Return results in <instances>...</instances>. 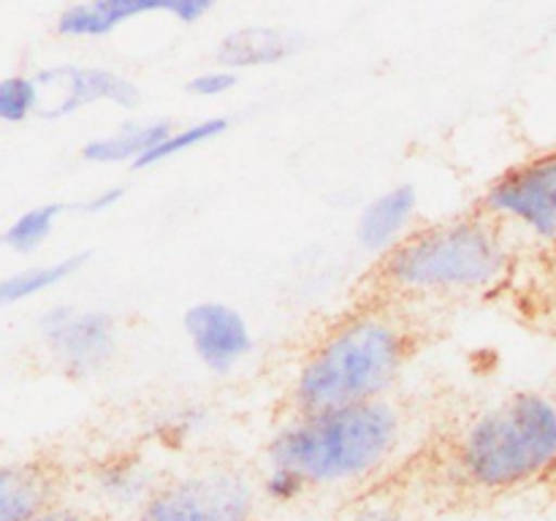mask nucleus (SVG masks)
Here are the masks:
<instances>
[{
	"mask_svg": "<svg viewBox=\"0 0 556 521\" xmlns=\"http://www.w3.org/2000/svg\"><path fill=\"white\" fill-rule=\"evenodd\" d=\"M516 266V239L486 212L418 223L375 260L372 282L386 302H456L497 293Z\"/></svg>",
	"mask_w": 556,
	"mask_h": 521,
	"instance_id": "f257e3e1",
	"label": "nucleus"
},
{
	"mask_svg": "<svg viewBox=\"0 0 556 521\" xmlns=\"http://www.w3.org/2000/svg\"><path fill=\"white\" fill-rule=\"evenodd\" d=\"M416 353V331L389 302L358 304L326 326L293 367L288 405L318 412L389 399Z\"/></svg>",
	"mask_w": 556,
	"mask_h": 521,
	"instance_id": "f03ea898",
	"label": "nucleus"
},
{
	"mask_svg": "<svg viewBox=\"0 0 556 521\" xmlns=\"http://www.w3.org/2000/svg\"><path fill=\"white\" fill-rule=\"evenodd\" d=\"M405 418L391 399L293 412L266 445L269 465L302 472L309 486H348L383 470L400 450Z\"/></svg>",
	"mask_w": 556,
	"mask_h": 521,
	"instance_id": "7ed1b4c3",
	"label": "nucleus"
},
{
	"mask_svg": "<svg viewBox=\"0 0 556 521\" xmlns=\"http://www.w3.org/2000/svg\"><path fill=\"white\" fill-rule=\"evenodd\" d=\"M454 470L476 492L503 494L546 481L556 472V396L514 391L478 410L459 429Z\"/></svg>",
	"mask_w": 556,
	"mask_h": 521,
	"instance_id": "20e7f679",
	"label": "nucleus"
},
{
	"mask_svg": "<svg viewBox=\"0 0 556 521\" xmlns=\"http://www.w3.org/2000/svg\"><path fill=\"white\" fill-rule=\"evenodd\" d=\"M478 209L510 237L556 247V147L514 163L486 185Z\"/></svg>",
	"mask_w": 556,
	"mask_h": 521,
	"instance_id": "39448f33",
	"label": "nucleus"
},
{
	"mask_svg": "<svg viewBox=\"0 0 556 521\" xmlns=\"http://www.w3.org/2000/svg\"><path fill=\"white\" fill-rule=\"evenodd\" d=\"M255 488L233 467H206L155 486L136 521H253Z\"/></svg>",
	"mask_w": 556,
	"mask_h": 521,
	"instance_id": "423d86ee",
	"label": "nucleus"
},
{
	"mask_svg": "<svg viewBox=\"0 0 556 521\" xmlns=\"http://www.w3.org/2000/svg\"><path fill=\"white\" fill-rule=\"evenodd\" d=\"M38 342L54 367L74 380H90L112 367L119 323L109 309L52 304L38 315Z\"/></svg>",
	"mask_w": 556,
	"mask_h": 521,
	"instance_id": "0eeeda50",
	"label": "nucleus"
},
{
	"mask_svg": "<svg viewBox=\"0 0 556 521\" xmlns=\"http://www.w3.org/2000/svg\"><path fill=\"white\" fill-rule=\"evenodd\" d=\"M38 90H41V119H65L90 106L136 109L141 103V90L134 79L109 65L96 63H52L38 68Z\"/></svg>",
	"mask_w": 556,
	"mask_h": 521,
	"instance_id": "6e6552de",
	"label": "nucleus"
},
{
	"mask_svg": "<svg viewBox=\"0 0 556 521\" xmlns=\"http://www.w3.org/2000/svg\"><path fill=\"white\" fill-rule=\"evenodd\" d=\"M217 0H76L54 20V33L65 41H96L117 33L141 16H172L179 25H199Z\"/></svg>",
	"mask_w": 556,
	"mask_h": 521,
	"instance_id": "1a4fd4ad",
	"label": "nucleus"
},
{
	"mask_svg": "<svg viewBox=\"0 0 556 521\" xmlns=\"http://www.w3.org/2000/svg\"><path fill=\"white\" fill-rule=\"evenodd\" d=\"M182 331L193 356L212 374H231L255 351V334L242 309L220 298H204L185 309Z\"/></svg>",
	"mask_w": 556,
	"mask_h": 521,
	"instance_id": "9d476101",
	"label": "nucleus"
},
{
	"mask_svg": "<svg viewBox=\"0 0 556 521\" xmlns=\"http://www.w3.org/2000/svg\"><path fill=\"white\" fill-rule=\"evenodd\" d=\"M418 217H421V195L416 185H391L364 201L358 209L356 226H353L356 247L369 258H383L421 223Z\"/></svg>",
	"mask_w": 556,
	"mask_h": 521,
	"instance_id": "9b49d317",
	"label": "nucleus"
},
{
	"mask_svg": "<svg viewBox=\"0 0 556 521\" xmlns=\"http://www.w3.org/2000/svg\"><path fill=\"white\" fill-rule=\"evenodd\" d=\"M302 52V36L280 25H244L217 41L215 60L231 71L271 68Z\"/></svg>",
	"mask_w": 556,
	"mask_h": 521,
	"instance_id": "f8f14e48",
	"label": "nucleus"
},
{
	"mask_svg": "<svg viewBox=\"0 0 556 521\" xmlns=\"http://www.w3.org/2000/svg\"><path fill=\"white\" fill-rule=\"evenodd\" d=\"M174 128L168 119H125L109 134H98L81 144L79 157L90 166H139L141 157Z\"/></svg>",
	"mask_w": 556,
	"mask_h": 521,
	"instance_id": "ddd939ff",
	"label": "nucleus"
},
{
	"mask_svg": "<svg viewBox=\"0 0 556 521\" xmlns=\"http://www.w3.org/2000/svg\"><path fill=\"white\" fill-rule=\"evenodd\" d=\"M54 478L38 465L0 461V521H25L49 508Z\"/></svg>",
	"mask_w": 556,
	"mask_h": 521,
	"instance_id": "4468645a",
	"label": "nucleus"
},
{
	"mask_svg": "<svg viewBox=\"0 0 556 521\" xmlns=\"http://www.w3.org/2000/svg\"><path fill=\"white\" fill-rule=\"evenodd\" d=\"M87 264V253H71L58 260H47V264H33L25 269H16L11 275L0 277V309L16 307L22 302L43 296V293L54 291L71 277L79 275Z\"/></svg>",
	"mask_w": 556,
	"mask_h": 521,
	"instance_id": "2eb2a0df",
	"label": "nucleus"
},
{
	"mask_svg": "<svg viewBox=\"0 0 556 521\" xmlns=\"http://www.w3.org/2000/svg\"><path fill=\"white\" fill-rule=\"evenodd\" d=\"M228 119L220 117V114H212V117H201L193 119L188 125H174L150 152L139 161L136 171H147V168L163 166V163L174 161V157H182L188 152L199 150V147H206L210 141L220 139L223 134L228 130Z\"/></svg>",
	"mask_w": 556,
	"mask_h": 521,
	"instance_id": "dca6fc26",
	"label": "nucleus"
},
{
	"mask_svg": "<svg viewBox=\"0 0 556 521\" xmlns=\"http://www.w3.org/2000/svg\"><path fill=\"white\" fill-rule=\"evenodd\" d=\"M96 486L109 503L136 505V508L155 492L152 472L139 459H130V456L103 461L101 470L96 472Z\"/></svg>",
	"mask_w": 556,
	"mask_h": 521,
	"instance_id": "f3484780",
	"label": "nucleus"
},
{
	"mask_svg": "<svg viewBox=\"0 0 556 521\" xmlns=\"http://www.w3.org/2000/svg\"><path fill=\"white\" fill-rule=\"evenodd\" d=\"M65 206L47 201V204H36L30 209L20 212L9 226L0 233V244L16 255H33L49 242V237L58 228L60 217H63Z\"/></svg>",
	"mask_w": 556,
	"mask_h": 521,
	"instance_id": "a211bd4d",
	"label": "nucleus"
},
{
	"mask_svg": "<svg viewBox=\"0 0 556 521\" xmlns=\"http://www.w3.org/2000/svg\"><path fill=\"white\" fill-rule=\"evenodd\" d=\"M41 90L33 74H9L0 79V123L22 125L38 117Z\"/></svg>",
	"mask_w": 556,
	"mask_h": 521,
	"instance_id": "6ab92c4d",
	"label": "nucleus"
},
{
	"mask_svg": "<svg viewBox=\"0 0 556 521\" xmlns=\"http://www.w3.org/2000/svg\"><path fill=\"white\" fill-rule=\"evenodd\" d=\"M261 488H264V497L271 499V503H293V499L307 492L309 483L293 467L269 465V472H266Z\"/></svg>",
	"mask_w": 556,
	"mask_h": 521,
	"instance_id": "aec40b11",
	"label": "nucleus"
},
{
	"mask_svg": "<svg viewBox=\"0 0 556 521\" xmlns=\"http://www.w3.org/2000/svg\"><path fill=\"white\" fill-rule=\"evenodd\" d=\"M239 85V74L237 71L226 68V65H212V68L199 71L193 79L188 81V92L190 96L201 98V101H217V98L228 96L233 92V87Z\"/></svg>",
	"mask_w": 556,
	"mask_h": 521,
	"instance_id": "412c9836",
	"label": "nucleus"
},
{
	"mask_svg": "<svg viewBox=\"0 0 556 521\" xmlns=\"http://www.w3.org/2000/svg\"><path fill=\"white\" fill-rule=\"evenodd\" d=\"M125 195H128L125 185H106V188L96 190V193H90L87 199H81L79 204H76V209L85 212V215L90 217L106 215V212L117 209V206L123 204Z\"/></svg>",
	"mask_w": 556,
	"mask_h": 521,
	"instance_id": "4be33fe9",
	"label": "nucleus"
},
{
	"mask_svg": "<svg viewBox=\"0 0 556 521\" xmlns=\"http://www.w3.org/2000/svg\"><path fill=\"white\" fill-rule=\"evenodd\" d=\"M351 521H405V516H402V510L394 503H369L362 505L351 516Z\"/></svg>",
	"mask_w": 556,
	"mask_h": 521,
	"instance_id": "5701e85b",
	"label": "nucleus"
},
{
	"mask_svg": "<svg viewBox=\"0 0 556 521\" xmlns=\"http://www.w3.org/2000/svg\"><path fill=\"white\" fill-rule=\"evenodd\" d=\"M25 521H81V516L68 508H54V505H49V508L38 510L36 516H30V519Z\"/></svg>",
	"mask_w": 556,
	"mask_h": 521,
	"instance_id": "b1692460",
	"label": "nucleus"
},
{
	"mask_svg": "<svg viewBox=\"0 0 556 521\" xmlns=\"http://www.w3.org/2000/svg\"><path fill=\"white\" fill-rule=\"evenodd\" d=\"M497 3H514V0H497Z\"/></svg>",
	"mask_w": 556,
	"mask_h": 521,
	"instance_id": "393cba45",
	"label": "nucleus"
}]
</instances>
